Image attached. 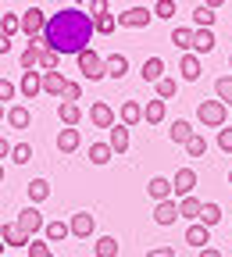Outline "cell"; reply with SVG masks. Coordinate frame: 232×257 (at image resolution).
<instances>
[{"label": "cell", "instance_id": "cell-53", "mask_svg": "<svg viewBox=\"0 0 232 257\" xmlns=\"http://www.w3.org/2000/svg\"><path fill=\"white\" fill-rule=\"evenodd\" d=\"M225 4V0H207V8H221Z\"/></svg>", "mask_w": 232, "mask_h": 257}, {"label": "cell", "instance_id": "cell-42", "mask_svg": "<svg viewBox=\"0 0 232 257\" xmlns=\"http://www.w3.org/2000/svg\"><path fill=\"white\" fill-rule=\"evenodd\" d=\"M0 32H8V36L22 32V15H4V22H0Z\"/></svg>", "mask_w": 232, "mask_h": 257}, {"label": "cell", "instance_id": "cell-7", "mask_svg": "<svg viewBox=\"0 0 232 257\" xmlns=\"http://www.w3.org/2000/svg\"><path fill=\"white\" fill-rule=\"evenodd\" d=\"M150 18H154V11H147V8H129V11L118 15V25H125V29H147Z\"/></svg>", "mask_w": 232, "mask_h": 257}, {"label": "cell", "instance_id": "cell-18", "mask_svg": "<svg viewBox=\"0 0 232 257\" xmlns=\"http://www.w3.org/2000/svg\"><path fill=\"white\" fill-rule=\"evenodd\" d=\"M43 236H47V243H61V239L72 236V225L68 221H47L43 225Z\"/></svg>", "mask_w": 232, "mask_h": 257}, {"label": "cell", "instance_id": "cell-44", "mask_svg": "<svg viewBox=\"0 0 232 257\" xmlns=\"http://www.w3.org/2000/svg\"><path fill=\"white\" fill-rule=\"evenodd\" d=\"M25 250H29V257H54V253H50V246H47V243H36V239H32Z\"/></svg>", "mask_w": 232, "mask_h": 257}, {"label": "cell", "instance_id": "cell-17", "mask_svg": "<svg viewBox=\"0 0 232 257\" xmlns=\"http://www.w3.org/2000/svg\"><path fill=\"white\" fill-rule=\"evenodd\" d=\"M147 193H150V200H168V197H172V179L154 175V179L147 182Z\"/></svg>", "mask_w": 232, "mask_h": 257}, {"label": "cell", "instance_id": "cell-56", "mask_svg": "<svg viewBox=\"0 0 232 257\" xmlns=\"http://www.w3.org/2000/svg\"><path fill=\"white\" fill-rule=\"evenodd\" d=\"M0 257H4V239H0Z\"/></svg>", "mask_w": 232, "mask_h": 257}, {"label": "cell", "instance_id": "cell-57", "mask_svg": "<svg viewBox=\"0 0 232 257\" xmlns=\"http://www.w3.org/2000/svg\"><path fill=\"white\" fill-rule=\"evenodd\" d=\"M228 186H232V172H228Z\"/></svg>", "mask_w": 232, "mask_h": 257}, {"label": "cell", "instance_id": "cell-47", "mask_svg": "<svg viewBox=\"0 0 232 257\" xmlns=\"http://www.w3.org/2000/svg\"><path fill=\"white\" fill-rule=\"evenodd\" d=\"M11 96H15V82L0 79V104H4V100H11Z\"/></svg>", "mask_w": 232, "mask_h": 257}, {"label": "cell", "instance_id": "cell-19", "mask_svg": "<svg viewBox=\"0 0 232 257\" xmlns=\"http://www.w3.org/2000/svg\"><path fill=\"white\" fill-rule=\"evenodd\" d=\"M104 72H107L111 79H122V75L129 72V57H125V54H111V57H104Z\"/></svg>", "mask_w": 232, "mask_h": 257}, {"label": "cell", "instance_id": "cell-35", "mask_svg": "<svg viewBox=\"0 0 232 257\" xmlns=\"http://www.w3.org/2000/svg\"><path fill=\"white\" fill-rule=\"evenodd\" d=\"M186 154H189V157H204V154H207V140H204L200 133H193L189 143H186Z\"/></svg>", "mask_w": 232, "mask_h": 257}, {"label": "cell", "instance_id": "cell-55", "mask_svg": "<svg viewBox=\"0 0 232 257\" xmlns=\"http://www.w3.org/2000/svg\"><path fill=\"white\" fill-rule=\"evenodd\" d=\"M0 182H4V165H0Z\"/></svg>", "mask_w": 232, "mask_h": 257}, {"label": "cell", "instance_id": "cell-11", "mask_svg": "<svg viewBox=\"0 0 232 257\" xmlns=\"http://www.w3.org/2000/svg\"><path fill=\"white\" fill-rule=\"evenodd\" d=\"M89 121H93L96 128H111V125H114V111H111V104L96 100V104L89 107Z\"/></svg>", "mask_w": 232, "mask_h": 257}, {"label": "cell", "instance_id": "cell-20", "mask_svg": "<svg viewBox=\"0 0 232 257\" xmlns=\"http://www.w3.org/2000/svg\"><path fill=\"white\" fill-rule=\"evenodd\" d=\"M193 50L196 54H211L214 50V32L211 29H193Z\"/></svg>", "mask_w": 232, "mask_h": 257}, {"label": "cell", "instance_id": "cell-12", "mask_svg": "<svg viewBox=\"0 0 232 257\" xmlns=\"http://www.w3.org/2000/svg\"><path fill=\"white\" fill-rule=\"evenodd\" d=\"M107 143H111L114 154H125V150H129V125L114 121V125L107 128Z\"/></svg>", "mask_w": 232, "mask_h": 257}, {"label": "cell", "instance_id": "cell-50", "mask_svg": "<svg viewBox=\"0 0 232 257\" xmlns=\"http://www.w3.org/2000/svg\"><path fill=\"white\" fill-rule=\"evenodd\" d=\"M11 50V36H8V32H0V54H8Z\"/></svg>", "mask_w": 232, "mask_h": 257}, {"label": "cell", "instance_id": "cell-31", "mask_svg": "<svg viewBox=\"0 0 232 257\" xmlns=\"http://www.w3.org/2000/svg\"><path fill=\"white\" fill-rule=\"evenodd\" d=\"M136 121H143V107L136 100H125L122 104V125H136Z\"/></svg>", "mask_w": 232, "mask_h": 257}, {"label": "cell", "instance_id": "cell-4", "mask_svg": "<svg viewBox=\"0 0 232 257\" xmlns=\"http://www.w3.org/2000/svg\"><path fill=\"white\" fill-rule=\"evenodd\" d=\"M43 29H47V15H43L40 8H29V11H22V32H25L29 40L43 36Z\"/></svg>", "mask_w": 232, "mask_h": 257}, {"label": "cell", "instance_id": "cell-16", "mask_svg": "<svg viewBox=\"0 0 232 257\" xmlns=\"http://www.w3.org/2000/svg\"><path fill=\"white\" fill-rule=\"evenodd\" d=\"M140 75H143V82H154V86H157V82L164 79V61H161V57H147L143 68H140Z\"/></svg>", "mask_w": 232, "mask_h": 257}, {"label": "cell", "instance_id": "cell-43", "mask_svg": "<svg viewBox=\"0 0 232 257\" xmlns=\"http://www.w3.org/2000/svg\"><path fill=\"white\" fill-rule=\"evenodd\" d=\"M154 18H175V0H157V4H154Z\"/></svg>", "mask_w": 232, "mask_h": 257}, {"label": "cell", "instance_id": "cell-25", "mask_svg": "<svg viewBox=\"0 0 232 257\" xmlns=\"http://www.w3.org/2000/svg\"><path fill=\"white\" fill-rule=\"evenodd\" d=\"M214 18H218V15H214V8H207V4H196V8H193V22H196V29H211Z\"/></svg>", "mask_w": 232, "mask_h": 257}, {"label": "cell", "instance_id": "cell-36", "mask_svg": "<svg viewBox=\"0 0 232 257\" xmlns=\"http://www.w3.org/2000/svg\"><path fill=\"white\" fill-rule=\"evenodd\" d=\"M214 93H218L221 104H232V75H221V79L214 82Z\"/></svg>", "mask_w": 232, "mask_h": 257}, {"label": "cell", "instance_id": "cell-41", "mask_svg": "<svg viewBox=\"0 0 232 257\" xmlns=\"http://www.w3.org/2000/svg\"><path fill=\"white\" fill-rule=\"evenodd\" d=\"M11 161H15V165H29V161H32V147H29V143L11 147Z\"/></svg>", "mask_w": 232, "mask_h": 257}, {"label": "cell", "instance_id": "cell-38", "mask_svg": "<svg viewBox=\"0 0 232 257\" xmlns=\"http://www.w3.org/2000/svg\"><path fill=\"white\" fill-rule=\"evenodd\" d=\"M200 221L207 225V229H211V225H218V221H221V207H218V204H204V211H200Z\"/></svg>", "mask_w": 232, "mask_h": 257}, {"label": "cell", "instance_id": "cell-1", "mask_svg": "<svg viewBox=\"0 0 232 257\" xmlns=\"http://www.w3.org/2000/svg\"><path fill=\"white\" fill-rule=\"evenodd\" d=\"M93 15L82 11V8H64L57 15L47 18V29H43V47L57 50V54H82L89 47V36H93Z\"/></svg>", "mask_w": 232, "mask_h": 257}, {"label": "cell", "instance_id": "cell-51", "mask_svg": "<svg viewBox=\"0 0 232 257\" xmlns=\"http://www.w3.org/2000/svg\"><path fill=\"white\" fill-rule=\"evenodd\" d=\"M4 157H11V143H8L4 136H0V161H4Z\"/></svg>", "mask_w": 232, "mask_h": 257}, {"label": "cell", "instance_id": "cell-37", "mask_svg": "<svg viewBox=\"0 0 232 257\" xmlns=\"http://www.w3.org/2000/svg\"><path fill=\"white\" fill-rule=\"evenodd\" d=\"M175 93H179V82H175V79H168V75H164V79L157 82V96H161V100H172Z\"/></svg>", "mask_w": 232, "mask_h": 257}, {"label": "cell", "instance_id": "cell-27", "mask_svg": "<svg viewBox=\"0 0 232 257\" xmlns=\"http://www.w3.org/2000/svg\"><path fill=\"white\" fill-rule=\"evenodd\" d=\"M168 136H172V143H182V147H186V143H189V136H193V125H189L186 118H179V121L168 128Z\"/></svg>", "mask_w": 232, "mask_h": 257}, {"label": "cell", "instance_id": "cell-45", "mask_svg": "<svg viewBox=\"0 0 232 257\" xmlns=\"http://www.w3.org/2000/svg\"><path fill=\"white\" fill-rule=\"evenodd\" d=\"M61 96H64V100H72V104H75V100H82V86H79V82H68Z\"/></svg>", "mask_w": 232, "mask_h": 257}, {"label": "cell", "instance_id": "cell-32", "mask_svg": "<svg viewBox=\"0 0 232 257\" xmlns=\"http://www.w3.org/2000/svg\"><path fill=\"white\" fill-rule=\"evenodd\" d=\"M111 143H93L89 147V161H93V165H107V161H111Z\"/></svg>", "mask_w": 232, "mask_h": 257}, {"label": "cell", "instance_id": "cell-40", "mask_svg": "<svg viewBox=\"0 0 232 257\" xmlns=\"http://www.w3.org/2000/svg\"><path fill=\"white\" fill-rule=\"evenodd\" d=\"M57 61H61V54L50 50V47H43V54H40V68H43V72H54V68H57Z\"/></svg>", "mask_w": 232, "mask_h": 257}, {"label": "cell", "instance_id": "cell-5", "mask_svg": "<svg viewBox=\"0 0 232 257\" xmlns=\"http://www.w3.org/2000/svg\"><path fill=\"white\" fill-rule=\"evenodd\" d=\"M193 186H196V172L193 168H179L175 179H172V197H193Z\"/></svg>", "mask_w": 232, "mask_h": 257}, {"label": "cell", "instance_id": "cell-3", "mask_svg": "<svg viewBox=\"0 0 232 257\" xmlns=\"http://www.w3.org/2000/svg\"><path fill=\"white\" fill-rule=\"evenodd\" d=\"M196 118H200V125L221 128L225 118H228V104H221V100H204L200 107H196Z\"/></svg>", "mask_w": 232, "mask_h": 257}, {"label": "cell", "instance_id": "cell-10", "mask_svg": "<svg viewBox=\"0 0 232 257\" xmlns=\"http://www.w3.org/2000/svg\"><path fill=\"white\" fill-rule=\"evenodd\" d=\"M18 89H22V96H25V100H32L36 93H43V72H22Z\"/></svg>", "mask_w": 232, "mask_h": 257}, {"label": "cell", "instance_id": "cell-21", "mask_svg": "<svg viewBox=\"0 0 232 257\" xmlns=\"http://www.w3.org/2000/svg\"><path fill=\"white\" fill-rule=\"evenodd\" d=\"M64 86H68V79H64L61 72H43V93L61 96V93H64Z\"/></svg>", "mask_w": 232, "mask_h": 257}, {"label": "cell", "instance_id": "cell-2", "mask_svg": "<svg viewBox=\"0 0 232 257\" xmlns=\"http://www.w3.org/2000/svg\"><path fill=\"white\" fill-rule=\"evenodd\" d=\"M75 61H79V72H82L89 82H100V79L107 75V72H104V57L96 54V50H89V47H86L82 54H75Z\"/></svg>", "mask_w": 232, "mask_h": 257}, {"label": "cell", "instance_id": "cell-33", "mask_svg": "<svg viewBox=\"0 0 232 257\" xmlns=\"http://www.w3.org/2000/svg\"><path fill=\"white\" fill-rule=\"evenodd\" d=\"M96 257H118V239L114 236H100L96 239Z\"/></svg>", "mask_w": 232, "mask_h": 257}, {"label": "cell", "instance_id": "cell-39", "mask_svg": "<svg viewBox=\"0 0 232 257\" xmlns=\"http://www.w3.org/2000/svg\"><path fill=\"white\" fill-rule=\"evenodd\" d=\"M172 43L182 47V50H193V29H175L172 32Z\"/></svg>", "mask_w": 232, "mask_h": 257}, {"label": "cell", "instance_id": "cell-26", "mask_svg": "<svg viewBox=\"0 0 232 257\" xmlns=\"http://www.w3.org/2000/svg\"><path fill=\"white\" fill-rule=\"evenodd\" d=\"M57 114H61V121H64V125H79V121H82V107H79V104H72V100H64V104L57 107Z\"/></svg>", "mask_w": 232, "mask_h": 257}, {"label": "cell", "instance_id": "cell-46", "mask_svg": "<svg viewBox=\"0 0 232 257\" xmlns=\"http://www.w3.org/2000/svg\"><path fill=\"white\" fill-rule=\"evenodd\" d=\"M218 147L225 154H232V128H221V133H218Z\"/></svg>", "mask_w": 232, "mask_h": 257}, {"label": "cell", "instance_id": "cell-8", "mask_svg": "<svg viewBox=\"0 0 232 257\" xmlns=\"http://www.w3.org/2000/svg\"><path fill=\"white\" fill-rule=\"evenodd\" d=\"M72 236H79V239H89L93 236V229H96V218L89 214V211H79V214H72Z\"/></svg>", "mask_w": 232, "mask_h": 257}, {"label": "cell", "instance_id": "cell-49", "mask_svg": "<svg viewBox=\"0 0 232 257\" xmlns=\"http://www.w3.org/2000/svg\"><path fill=\"white\" fill-rule=\"evenodd\" d=\"M147 257H175V250H172V246H154Z\"/></svg>", "mask_w": 232, "mask_h": 257}, {"label": "cell", "instance_id": "cell-29", "mask_svg": "<svg viewBox=\"0 0 232 257\" xmlns=\"http://www.w3.org/2000/svg\"><path fill=\"white\" fill-rule=\"evenodd\" d=\"M40 54H43V47H36V43H29V47L22 50V57H18V61H22V68H25V72H32V68H40Z\"/></svg>", "mask_w": 232, "mask_h": 257}, {"label": "cell", "instance_id": "cell-23", "mask_svg": "<svg viewBox=\"0 0 232 257\" xmlns=\"http://www.w3.org/2000/svg\"><path fill=\"white\" fill-rule=\"evenodd\" d=\"M179 72H182L186 82H196V79H200V57H196V54H186L182 64H179Z\"/></svg>", "mask_w": 232, "mask_h": 257}, {"label": "cell", "instance_id": "cell-24", "mask_svg": "<svg viewBox=\"0 0 232 257\" xmlns=\"http://www.w3.org/2000/svg\"><path fill=\"white\" fill-rule=\"evenodd\" d=\"M29 121H32L29 107H22V104L8 107V125H11V128H29Z\"/></svg>", "mask_w": 232, "mask_h": 257}, {"label": "cell", "instance_id": "cell-54", "mask_svg": "<svg viewBox=\"0 0 232 257\" xmlns=\"http://www.w3.org/2000/svg\"><path fill=\"white\" fill-rule=\"evenodd\" d=\"M0 121H4V104H0Z\"/></svg>", "mask_w": 232, "mask_h": 257}, {"label": "cell", "instance_id": "cell-13", "mask_svg": "<svg viewBox=\"0 0 232 257\" xmlns=\"http://www.w3.org/2000/svg\"><path fill=\"white\" fill-rule=\"evenodd\" d=\"M79 143H82V133H79L75 125H68V128H61V133H57V150H61V154L79 150Z\"/></svg>", "mask_w": 232, "mask_h": 257}, {"label": "cell", "instance_id": "cell-28", "mask_svg": "<svg viewBox=\"0 0 232 257\" xmlns=\"http://www.w3.org/2000/svg\"><path fill=\"white\" fill-rule=\"evenodd\" d=\"M47 197H50V182H47V179H32V182H29V200H32V204H43Z\"/></svg>", "mask_w": 232, "mask_h": 257}, {"label": "cell", "instance_id": "cell-15", "mask_svg": "<svg viewBox=\"0 0 232 257\" xmlns=\"http://www.w3.org/2000/svg\"><path fill=\"white\" fill-rule=\"evenodd\" d=\"M186 243H189V246H196V250H204V243H211L207 225H204V221H193L189 229H186Z\"/></svg>", "mask_w": 232, "mask_h": 257}, {"label": "cell", "instance_id": "cell-6", "mask_svg": "<svg viewBox=\"0 0 232 257\" xmlns=\"http://www.w3.org/2000/svg\"><path fill=\"white\" fill-rule=\"evenodd\" d=\"M18 225H22V232H25V236L32 239V236H36V232L43 229L47 221H43V214L36 211V204H29V207H25V211L18 214Z\"/></svg>", "mask_w": 232, "mask_h": 257}, {"label": "cell", "instance_id": "cell-58", "mask_svg": "<svg viewBox=\"0 0 232 257\" xmlns=\"http://www.w3.org/2000/svg\"><path fill=\"white\" fill-rule=\"evenodd\" d=\"M228 68H232V57H228Z\"/></svg>", "mask_w": 232, "mask_h": 257}, {"label": "cell", "instance_id": "cell-48", "mask_svg": "<svg viewBox=\"0 0 232 257\" xmlns=\"http://www.w3.org/2000/svg\"><path fill=\"white\" fill-rule=\"evenodd\" d=\"M89 11H93V18L96 15H107V0H89Z\"/></svg>", "mask_w": 232, "mask_h": 257}, {"label": "cell", "instance_id": "cell-34", "mask_svg": "<svg viewBox=\"0 0 232 257\" xmlns=\"http://www.w3.org/2000/svg\"><path fill=\"white\" fill-rule=\"evenodd\" d=\"M114 25H118V18H114V15H96V18H93V29L100 32V36H111Z\"/></svg>", "mask_w": 232, "mask_h": 257}, {"label": "cell", "instance_id": "cell-52", "mask_svg": "<svg viewBox=\"0 0 232 257\" xmlns=\"http://www.w3.org/2000/svg\"><path fill=\"white\" fill-rule=\"evenodd\" d=\"M200 257H221V250H214V246H204V250H200Z\"/></svg>", "mask_w": 232, "mask_h": 257}, {"label": "cell", "instance_id": "cell-30", "mask_svg": "<svg viewBox=\"0 0 232 257\" xmlns=\"http://www.w3.org/2000/svg\"><path fill=\"white\" fill-rule=\"evenodd\" d=\"M164 111H168V107H164V100L157 96V100H147V107H143V118H147L150 125H157V121H164Z\"/></svg>", "mask_w": 232, "mask_h": 257}, {"label": "cell", "instance_id": "cell-9", "mask_svg": "<svg viewBox=\"0 0 232 257\" xmlns=\"http://www.w3.org/2000/svg\"><path fill=\"white\" fill-rule=\"evenodd\" d=\"M175 218H179V204H175V197L154 204V221H157V225H172Z\"/></svg>", "mask_w": 232, "mask_h": 257}, {"label": "cell", "instance_id": "cell-14", "mask_svg": "<svg viewBox=\"0 0 232 257\" xmlns=\"http://www.w3.org/2000/svg\"><path fill=\"white\" fill-rule=\"evenodd\" d=\"M0 239H4L8 246H29V243H32V239L22 232V225H18V221H8L4 229H0Z\"/></svg>", "mask_w": 232, "mask_h": 257}, {"label": "cell", "instance_id": "cell-22", "mask_svg": "<svg viewBox=\"0 0 232 257\" xmlns=\"http://www.w3.org/2000/svg\"><path fill=\"white\" fill-rule=\"evenodd\" d=\"M200 211H204V204L196 200V197H182V200H179V218H189V221H200Z\"/></svg>", "mask_w": 232, "mask_h": 257}]
</instances>
